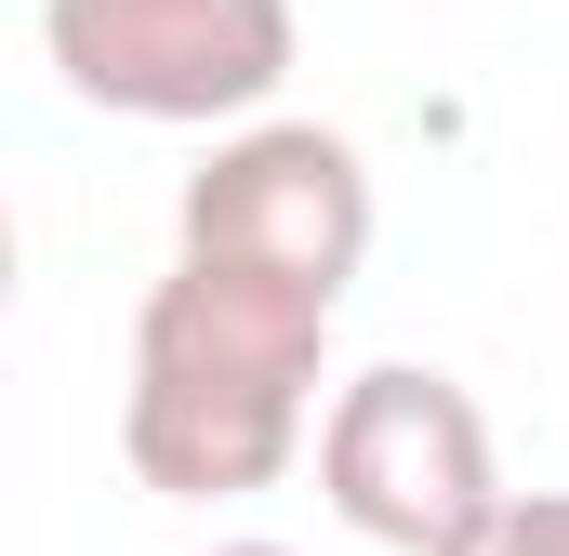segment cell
Returning a JSON list of instances; mask_svg holds the SVG:
<instances>
[{"label": "cell", "mask_w": 569, "mask_h": 556, "mask_svg": "<svg viewBox=\"0 0 569 556\" xmlns=\"http://www.w3.org/2000/svg\"><path fill=\"white\" fill-rule=\"evenodd\" d=\"M331 318L318 291L226 252H172V278L133 305V385H120V464L159 504H252L279 490L291 450L318 437L331 385Z\"/></svg>", "instance_id": "6da1fadb"}, {"label": "cell", "mask_w": 569, "mask_h": 556, "mask_svg": "<svg viewBox=\"0 0 569 556\" xmlns=\"http://www.w3.org/2000/svg\"><path fill=\"white\" fill-rule=\"evenodd\" d=\"M318 504L385 556H463L490 517H503V450H490V411L425 371V358H371L331 385L318 411Z\"/></svg>", "instance_id": "7a4b0ae2"}, {"label": "cell", "mask_w": 569, "mask_h": 556, "mask_svg": "<svg viewBox=\"0 0 569 556\" xmlns=\"http://www.w3.org/2000/svg\"><path fill=\"white\" fill-rule=\"evenodd\" d=\"M40 53L107 120L239 133L279 107L305 27H291V0H40Z\"/></svg>", "instance_id": "3957f363"}, {"label": "cell", "mask_w": 569, "mask_h": 556, "mask_svg": "<svg viewBox=\"0 0 569 556\" xmlns=\"http://www.w3.org/2000/svg\"><path fill=\"white\" fill-rule=\"evenodd\" d=\"M172 252H226V266H266L318 305H345L371 266V159L331 120H239L212 133V159L186 172L172 199Z\"/></svg>", "instance_id": "277c9868"}, {"label": "cell", "mask_w": 569, "mask_h": 556, "mask_svg": "<svg viewBox=\"0 0 569 556\" xmlns=\"http://www.w3.org/2000/svg\"><path fill=\"white\" fill-rule=\"evenodd\" d=\"M463 556H569V490H503V517Z\"/></svg>", "instance_id": "5b68a950"}, {"label": "cell", "mask_w": 569, "mask_h": 556, "mask_svg": "<svg viewBox=\"0 0 569 556\" xmlns=\"http://www.w3.org/2000/svg\"><path fill=\"white\" fill-rule=\"evenodd\" d=\"M212 556H291V544H212Z\"/></svg>", "instance_id": "8992f818"}]
</instances>
